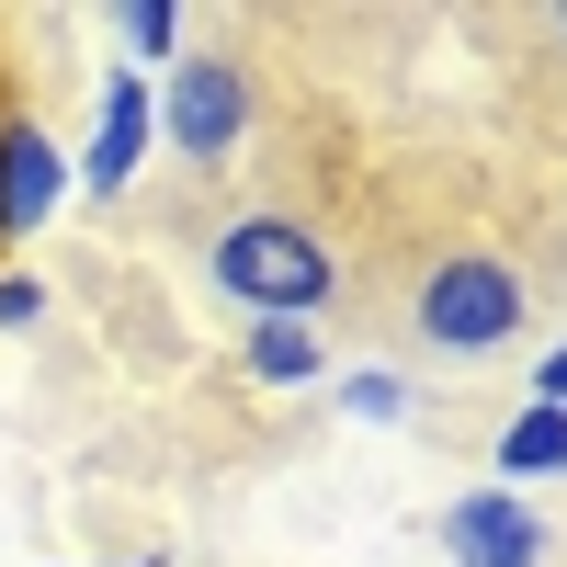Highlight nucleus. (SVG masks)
<instances>
[{"mask_svg": "<svg viewBox=\"0 0 567 567\" xmlns=\"http://www.w3.org/2000/svg\"><path fill=\"white\" fill-rule=\"evenodd\" d=\"M534 409H567V341H556V352L534 363Z\"/></svg>", "mask_w": 567, "mask_h": 567, "instance_id": "12", "label": "nucleus"}, {"mask_svg": "<svg viewBox=\"0 0 567 567\" xmlns=\"http://www.w3.org/2000/svg\"><path fill=\"white\" fill-rule=\"evenodd\" d=\"M125 567H159V556H125Z\"/></svg>", "mask_w": 567, "mask_h": 567, "instance_id": "13", "label": "nucleus"}, {"mask_svg": "<svg viewBox=\"0 0 567 567\" xmlns=\"http://www.w3.org/2000/svg\"><path fill=\"white\" fill-rule=\"evenodd\" d=\"M239 374H250V386H318L329 341L307 318H239Z\"/></svg>", "mask_w": 567, "mask_h": 567, "instance_id": "7", "label": "nucleus"}, {"mask_svg": "<svg viewBox=\"0 0 567 567\" xmlns=\"http://www.w3.org/2000/svg\"><path fill=\"white\" fill-rule=\"evenodd\" d=\"M523 477H567V409H523L499 432V488H523Z\"/></svg>", "mask_w": 567, "mask_h": 567, "instance_id": "8", "label": "nucleus"}, {"mask_svg": "<svg viewBox=\"0 0 567 567\" xmlns=\"http://www.w3.org/2000/svg\"><path fill=\"white\" fill-rule=\"evenodd\" d=\"M114 34L136 45V80L182 58V12H171V0H125V12H114Z\"/></svg>", "mask_w": 567, "mask_h": 567, "instance_id": "9", "label": "nucleus"}, {"mask_svg": "<svg viewBox=\"0 0 567 567\" xmlns=\"http://www.w3.org/2000/svg\"><path fill=\"white\" fill-rule=\"evenodd\" d=\"M556 45H567V12H556Z\"/></svg>", "mask_w": 567, "mask_h": 567, "instance_id": "14", "label": "nucleus"}, {"mask_svg": "<svg viewBox=\"0 0 567 567\" xmlns=\"http://www.w3.org/2000/svg\"><path fill=\"white\" fill-rule=\"evenodd\" d=\"M205 272H216V296L239 307V318H307L318 329V307L341 296L329 239L296 227V216H227L216 239H205Z\"/></svg>", "mask_w": 567, "mask_h": 567, "instance_id": "1", "label": "nucleus"}, {"mask_svg": "<svg viewBox=\"0 0 567 567\" xmlns=\"http://www.w3.org/2000/svg\"><path fill=\"white\" fill-rule=\"evenodd\" d=\"M45 318V284L34 272H0V329H34Z\"/></svg>", "mask_w": 567, "mask_h": 567, "instance_id": "11", "label": "nucleus"}, {"mask_svg": "<svg viewBox=\"0 0 567 567\" xmlns=\"http://www.w3.org/2000/svg\"><path fill=\"white\" fill-rule=\"evenodd\" d=\"M159 136L194 171H216L227 148L250 136V80H239V58H171L159 69Z\"/></svg>", "mask_w": 567, "mask_h": 567, "instance_id": "3", "label": "nucleus"}, {"mask_svg": "<svg viewBox=\"0 0 567 567\" xmlns=\"http://www.w3.org/2000/svg\"><path fill=\"white\" fill-rule=\"evenodd\" d=\"M58 205H69V148L34 114H0V250H23Z\"/></svg>", "mask_w": 567, "mask_h": 567, "instance_id": "4", "label": "nucleus"}, {"mask_svg": "<svg viewBox=\"0 0 567 567\" xmlns=\"http://www.w3.org/2000/svg\"><path fill=\"white\" fill-rule=\"evenodd\" d=\"M341 409L352 420H409V386L398 374H341Z\"/></svg>", "mask_w": 567, "mask_h": 567, "instance_id": "10", "label": "nucleus"}, {"mask_svg": "<svg viewBox=\"0 0 567 567\" xmlns=\"http://www.w3.org/2000/svg\"><path fill=\"white\" fill-rule=\"evenodd\" d=\"M443 556L454 567H545V523L523 511V488H477L443 511Z\"/></svg>", "mask_w": 567, "mask_h": 567, "instance_id": "6", "label": "nucleus"}, {"mask_svg": "<svg viewBox=\"0 0 567 567\" xmlns=\"http://www.w3.org/2000/svg\"><path fill=\"white\" fill-rule=\"evenodd\" d=\"M409 318H420V341H432V352L477 363V352H499L511 329L534 318V284L511 272L499 250H443L432 272H420V307H409Z\"/></svg>", "mask_w": 567, "mask_h": 567, "instance_id": "2", "label": "nucleus"}, {"mask_svg": "<svg viewBox=\"0 0 567 567\" xmlns=\"http://www.w3.org/2000/svg\"><path fill=\"white\" fill-rule=\"evenodd\" d=\"M148 125H159V91L148 80H103V114H91V159H80V194H136V171H148Z\"/></svg>", "mask_w": 567, "mask_h": 567, "instance_id": "5", "label": "nucleus"}]
</instances>
